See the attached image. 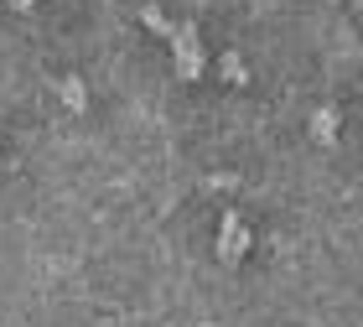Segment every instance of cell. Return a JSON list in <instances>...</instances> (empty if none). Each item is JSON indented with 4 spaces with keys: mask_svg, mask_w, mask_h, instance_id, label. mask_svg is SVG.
Instances as JSON below:
<instances>
[{
    "mask_svg": "<svg viewBox=\"0 0 363 327\" xmlns=\"http://www.w3.org/2000/svg\"><path fill=\"white\" fill-rule=\"evenodd\" d=\"M167 42H172V57H177V78H203L208 57H203V42H197V26H192V21L172 26Z\"/></svg>",
    "mask_w": 363,
    "mask_h": 327,
    "instance_id": "cell-1",
    "label": "cell"
},
{
    "mask_svg": "<svg viewBox=\"0 0 363 327\" xmlns=\"http://www.w3.org/2000/svg\"><path fill=\"white\" fill-rule=\"evenodd\" d=\"M244 250H250V228H244L234 214H228V218H223V228H218V260H223V265H234Z\"/></svg>",
    "mask_w": 363,
    "mask_h": 327,
    "instance_id": "cell-2",
    "label": "cell"
},
{
    "mask_svg": "<svg viewBox=\"0 0 363 327\" xmlns=\"http://www.w3.org/2000/svg\"><path fill=\"white\" fill-rule=\"evenodd\" d=\"M140 21H145V26H151V31H156V37H172V21H167V16H161L156 6H145V11H140Z\"/></svg>",
    "mask_w": 363,
    "mask_h": 327,
    "instance_id": "cell-5",
    "label": "cell"
},
{
    "mask_svg": "<svg viewBox=\"0 0 363 327\" xmlns=\"http://www.w3.org/2000/svg\"><path fill=\"white\" fill-rule=\"evenodd\" d=\"M218 68H223V78H228V84H244V78H250V73H244V62H239L234 52H228V57L218 62Z\"/></svg>",
    "mask_w": 363,
    "mask_h": 327,
    "instance_id": "cell-6",
    "label": "cell"
},
{
    "mask_svg": "<svg viewBox=\"0 0 363 327\" xmlns=\"http://www.w3.org/2000/svg\"><path fill=\"white\" fill-rule=\"evenodd\" d=\"M311 135H317L322 145H337V109L322 104L317 114H311Z\"/></svg>",
    "mask_w": 363,
    "mask_h": 327,
    "instance_id": "cell-3",
    "label": "cell"
},
{
    "mask_svg": "<svg viewBox=\"0 0 363 327\" xmlns=\"http://www.w3.org/2000/svg\"><path fill=\"white\" fill-rule=\"evenodd\" d=\"M57 94H62V104H68L73 114H84V109H89V94H84V78H62V84H57Z\"/></svg>",
    "mask_w": 363,
    "mask_h": 327,
    "instance_id": "cell-4",
    "label": "cell"
},
{
    "mask_svg": "<svg viewBox=\"0 0 363 327\" xmlns=\"http://www.w3.org/2000/svg\"><path fill=\"white\" fill-rule=\"evenodd\" d=\"M11 6H16V11H26V6H37V0H11Z\"/></svg>",
    "mask_w": 363,
    "mask_h": 327,
    "instance_id": "cell-7",
    "label": "cell"
}]
</instances>
